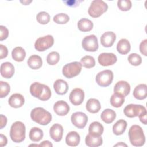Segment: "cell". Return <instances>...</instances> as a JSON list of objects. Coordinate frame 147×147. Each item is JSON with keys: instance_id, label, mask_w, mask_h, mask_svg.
Instances as JSON below:
<instances>
[{"instance_id": "cell-1", "label": "cell", "mask_w": 147, "mask_h": 147, "mask_svg": "<svg viewBox=\"0 0 147 147\" xmlns=\"http://www.w3.org/2000/svg\"><path fill=\"white\" fill-rule=\"evenodd\" d=\"M30 94L42 101H46L51 96V91L49 87L39 82H34L30 86Z\"/></svg>"}, {"instance_id": "cell-2", "label": "cell", "mask_w": 147, "mask_h": 147, "mask_svg": "<svg viewBox=\"0 0 147 147\" xmlns=\"http://www.w3.org/2000/svg\"><path fill=\"white\" fill-rule=\"evenodd\" d=\"M129 137L131 144L134 146H142L145 142V136L141 126L132 125L129 130Z\"/></svg>"}, {"instance_id": "cell-3", "label": "cell", "mask_w": 147, "mask_h": 147, "mask_svg": "<svg viewBox=\"0 0 147 147\" xmlns=\"http://www.w3.org/2000/svg\"><path fill=\"white\" fill-rule=\"evenodd\" d=\"M30 117L34 122L41 125H47L52 121L51 114L41 107L34 108L30 112Z\"/></svg>"}, {"instance_id": "cell-4", "label": "cell", "mask_w": 147, "mask_h": 147, "mask_svg": "<svg viewBox=\"0 0 147 147\" xmlns=\"http://www.w3.org/2000/svg\"><path fill=\"white\" fill-rule=\"evenodd\" d=\"M25 126L21 121L14 122L10 128V136L11 140L16 143L22 142L25 138Z\"/></svg>"}, {"instance_id": "cell-5", "label": "cell", "mask_w": 147, "mask_h": 147, "mask_svg": "<svg viewBox=\"0 0 147 147\" xmlns=\"http://www.w3.org/2000/svg\"><path fill=\"white\" fill-rule=\"evenodd\" d=\"M108 6L104 1L102 0H94L91 3L88 10V13L91 17L97 18L106 12Z\"/></svg>"}, {"instance_id": "cell-6", "label": "cell", "mask_w": 147, "mask_h": 147, "mask_svg": "<svg viewBox=\"0 0 147 147\" xmlns=\"http://www.w3.org/2000/svg\"><path fill=\"white\" fill-rule=\"evenodd\" d=\"M82 65L78 61H74L65 64L62 69L63 75L67 78H72L78 75L82 71Z\"/></svg>"}, {"instance_id": "cell-7", "label": "cell", "mask_w": 147, "mask_h": 147, "mask_svg": "<svg viewBox=\"0 0 147 147\" xmlns=\"http://www.w3.org/2000/svg\"><path fill=\"white\" fill-rule=\"evenodd\" d=\"M113 78V72L111 70L106 69L99 72L96 76L95 80L99 86L107 87L112 83Z\"/></svg>"}, {"instance_id": "cell-8", "label": "cell", "mask_w": 147, "mask_h": 147, "mask_svg": "<svg viewBox=\"0 0 147 147\" xmlns=\"http://www.w3.org/2000/svg\"><path fill=\"white\" fill-rule=\"evenodd\" d=\"M54 44V38L51 35L39 37L34 43L35 49L39 52H43L51 48Z\"/></svg>"}, {"instance_id": "cell-9", "label": "cell", "mask_w": 147, "mask_h": 147, "mask_svg": "<svg viewBox=\"0 0 147 147\" xmlns=\"http://www.w3.org/2000/svg\"><path fill=\"white\" fill-rule=\"evenodd\" d=\"M83 48L88 52H95L98 49V42L96 36L91 34L84 37L82 42Z\"/></svg>"}, {"instance_id": "cell-10", "label": "cell", "mask_w": 147, "mask_h": 147, "mask_svg": "<svg viewBox=\"0 0 147 147\" xmlns=\"http://www.w3.org/2000/svg\"><path fill=\"white\" fill-rule=\"evenodd\" d=\"M145 111H146V109L142 105L129 104L124 108L123 113L129 118H134Z\"/></svg>"}, {"instance_id": "cell-11", "label": "cell", "mask_w": 147, "mask_h": 147, "mask_svg": "<svg viewBox=\"0 0 147 147\" xmlns=\"http://www.w3.org/2000/svg\"><path fill=\"white\" fill-rule=\"evenodd\" d=\"M71 119L72 124L75 127L78 129H83L88 122V117L85 113L78 111L72 114Z\"/></svg>"}, {"instance_id": "cell-12", "label": "cell", "mask_w": 147, "mask_h": 147, "mask_svg": "<svg viewBox=\"0 0 147 147\" xmlns=\"http://www.w3.org/2000/svg\"><path fill=\"white\" fill-rule=\"evenodd\" d=\"M98 62L102 66L106 67L112 65L117 60V57L113 53H102L98 57Z\"/></svg>"}, {"instance_id": "cell-13", "label": "cell", "mask_w": 147, "mask_h": 147, "mask_svg": "<svg viewBox=\"0 0 147 147\" xmlns=\"http://www.w3.org/2000/svg\"><path fill=\"white\" fill-rule=\"evenodd\" d=\"M84 99V92L83 90L76 88L72 90L69 94V100L75 106H78L82 103Z\"/></svg>"}, {"instance_id": "cell-14", "label": "cell", "mask_w": 147, "mask_h": 147, "mask_svg": "<svg viewBox=\"0 0 147 147\" xmlns=\"http://www.w3.org/2000/svg\"><path fill=\"white\" fill-rule=\"evenodd\" d=\"M63 127L59 124H53L49 129V136L55 142H59L61 140L63 135Z\"/></svg>"}, {"instance_id": "cell-15", "label": "cell", "mask_w": 147, "mask_h": 147, "mask_svg": "<svg viewBox=\"0 0 147 147\" xmlns=\"http://www.w3.org/2000/svg\"><path fill=\"white\" fill-rule=\"evenodd\" d=\"M130 91V86L126 81L120 80L115 84L114 92L122 95L124 97L127 96Z\"/></svg>"}, {"instance_id": "cell-16", "label": "cell", "mask_w": 147, "mask_h": 147, "mask_svg": "<svg viewBox=\"0 0 147 147\" xmlns=\"http://www.w3.org/2000/svg\"><path fill=\"white\" fill-rule=\"evenodd\" d=\"M69 106L64 100H59L53 105V110L55 113L60 116H64L69 111Z\"/></svg>"}, {"instance_id": "cell-17", "label": "cell", "mask_w": 147, "mask_h": 147, "mask_svg": "<svg viewBox=\"0 0 147 147\" xmlns=\"http://www.w3.org/2000/svg\"><path fill=\"white\" fill-rule=\"evenodd\" d=\"M1 75L6 79L11 78L14 74V67L12 63L10 62H5L1 65Z\"/></svg>"}, {"instance_id": "cell-18", "label": "cell", "mask_w": 147, "mask_h": 147, "mask_svg": "<svg viewBox=\"0 0 147 147\" xmlns=\"http://www.w3.org/2000/svg\"><path fill=\"white\" fill-rule=\"evenodd\" d=\"M116 40V35L113 32H105L100 37V43L104 47H110Z\"/></svg>"}, {"instance_id": "cell-19", "label": "cell", "mask_w": 147, "mask_h": 147, "mask_svg": "<svg viewBox=\"0 0 147 147\" xmlns=\"http://www.w3.org/2000/svg\"><path fill=\"white\" fill-rule=\"evenodd\" d=\"M9 105L14 108H19L22 106L25 103V99L23 95L16 93L10 96L8 100Z\"/></svg>"}, {"instance_id": "cell-20", "label": "cell", "mask_w": 147, "mask_h": 147, "mask_svg": "<svg viewBox=\"0 0 147 147\" xmlns=\"http://www.w3.org/2000/svg\"><path fill=\"white\" fill-rule=\"evenodd\" d=\"M53 88L58 95H64L68 91V85L66 81L59 79L54 82Z\"/></svg>"}, {"instance_id": "cell-21", "label": "cell", "mask_w": 147, "mask_h": 147, "mask_svg": "<svg viewBox=\"0 0 147 147\" xmlns=\"http://www.w3.org/2000/svg\"><path fill=\"white\" fill-rule=\"evenodd\" d=\"M133 96L138 100H143L147 96V86L145 84L137 85L133 90Z\"/></svg>"}, {"instance_id": "cell-22", "label": "cell", "mask_w": 147, "mask_h": 147, "mask_svg": "<svg viewBox=\"0 0 147 147\" xmlns=\"http://www.w3.org/2000/svg\"><path fill=\"white\" fill-rule=\"evenodd\" d=\"M80 137L79 134L75 131L69 132L65 137V142L70 146H76L79 144Z\"/></svg>"}, {"instance_id": "cell-23", "label": "cell", "mask_w": 147, "mask_h": 147, "mask_svg": "<svg viewBox=\"0 0 147 147\" xmlns=\"http://www.w3.org/2000/svg\"><path fill=\"white\" fill-rule=\"evenodd\" d=\"M104 127L99 122L95 121L92 122L88 127V134L94 136H101L103 133Z\"/></svg>"}, {"instance_id": "cell-24", "label": "cell", "mask_w": 147, "mask_h": 147, "mask_svg": "<svg viewBox=\"0 0 147 147\" xmlns=\"http://www.w3.org/2000/svg\"><path fill=\"white\" fill-rule=\"evenodd\" d=\"M85 143L89 147H98L102 145L103 139L101 136H94L88 134L86 136Z\"/></svg>"}, {"instance_id": "cell-25", "label": "cell", "mask_w": 147, "mask_h": 147, "mask_svg": "<svg viewBox=\"0 0 147 147\" xmlns=\"http://www.w3.org/2000/svg\"><path fill=\"white\" fill-rule=\"evenodd\" d=\"M87 110L91 113H96L99 111L101 106L99 101L95 98L89 99L86 105Z\"/></svg>"}, {"instance_id": "cell-26", "label": "cell", "mask_w": 147, "mask_h": 147, "mask_svg": "<svg viewBox=\"0 0 147 147\" xmlns=\"http://www.w3.org/2000/svg\"><path fill=\"white\" fill-rule=\"evenodd\" d=\"M131 48V45L129 40L126 38L121 39L117 45V50L121 55L127 54Z\"/></svg>"}, {"instance_id": "cell-27", "label": "cell", "mask_w": 147, "mask_h": 147, "mask_svg": "<svg viewBox=\"0 0 147 147\" xmlns=\"http://www.w3.org/2000/svg\"><path fill=\"white\" fill-rule=\"evenodd\" d=\"M27 63L28 66L32 69H38L41 67L42 60L40 56L33 55L29 57Z\"/></svg>"}, {"instance_id": "cell-28", "label": "cell", "mask_w": 147, "mask_h": 147, "mask_svg": "<svg viewBox=\"0 0 147 147\" xmlns=\"http://www.w3.org/2000/svg\"><path fill=\"white\" fill-rule=\"evenodd\" d=\"M78 29L83 32H87L91 31L93 28V22L89 19L83 18L80 19L77 24Z\"/></svg>"}, {"instance_id": "cell-29", "label": "cell", "mask_w": 147, "mask_h": 147, "mask_svg": "<svg viewBox=\"0 0 147 147\" xmlns=\"http://www.w3.org/2000/svg\"><path fill=\"white\" fill-rule=\"evenodd\" d=\"M101 119L106 123L109 124L112 123L116 118L115 112L110 109L104 110L100 115Z\"/></svg>"}, {"instance_id": "cell-30", "label": "cell", "mask_w": 147, "mask_h": 147, "mask_svg": "<svg viewBox=\"0 0 147 147\" xmlns=\"http://www.w3.org/2000/svg\"><path fill=\"white\" fill-rule=\"evenodd\" d=\"M127 125V122L124 119L117 121L113 126V133L117 136L122 134L126 130Z\"/></svg>"}, {"instance_id": "cell-31", "label": "cell", "mask_w": 147, "mask_h": 147, "mask_svg": "<svg viewBox=\"0 0 147 147\" xmlns=\"http://www.w3.org/2000/svg\"><path fill=\"white\" fill-rule=\"evenodd\" d=\"M11 56L13 60L16 61L21 62L26 56V52L25 49L21 47H16L13 49Z\"/></svg>"}, {"instance_id": "cell-32", "label": "cell", "mask_w": 147, "mask_h": 147, "mask_svg": "<svg viewBox=\"0 0 147 147\" xmlns=\"http://www.w3.org/2000/svg\"><path fill=\"white\" fill-rule=\"evenodd\" d=\"M43 131L39 127H32L29 134V137L30 140L33 142H38L43 137Z\"/></svg>"}, {"instance_id": "cell-33", "label": "cell", "mask_w": 147, "mask_h": 147, "mask_svg": "<svg viewBox=\"0 0 147 147\" xmlns=\"http://www.w3.org/2000/svg\"><path fill=\"white\" fill-rule=\"evenodd\" d=\"M124 102L125 97L120 94L114 92L110 98V104L114 107L117 108L121 107Z\"/></svg>"}, {"instance_id": "cell-34", "label": "cell", "mask_w": 147, "mask_h": 147, "mask_svg": "<svg viewBox=\"0 0 147 147\" xmlns=\"http://www.w3.org/2000/svg\"><path fill=\"white\" fill-rule=\"evenodd\" d=\"M82 65L86 68H91L95 65V59L91 56H85L80 59Z\"/></svg>"}, {"instance_id": "cell-35", "label": "cell", "mask_w": 147, "mask_h": 147, "mask_svg": "<svg viewBox=\"0 0 147 147\" xmlns=\"http://www.w3.org/2000/svg\"><path fill=\"white\" fill-rule=\"evenodd\" d=\"M60 60V55L57 52L53 51L48 53L47 56V62L51 65L56 64Z\"/></svg>"}, {"instance_id": "cell-36", "label": "cell", "mask_w": 147, "mask_h": 147, "mask_svg": "<svg viewBox=\"0 0 147 147\" xmlns=\"http://www.w3.org/2000/svg\"><path fill=\"white\" fill-rule=\"evenodd\" d=\"M53 21L57 24H65L69 20V16L65 13H59L56 14L53 18Z\"/></svg>"}, {"instance_id": "cell-37", "label": "cell", "mask_w": 147, "mask_h": 147, "mask_svg": "<svg viewBox=\"0 0 147 147\" xmlns=\"http://www.w3.org/2000/svg\"><path fill=\"white\" fill-rule=\"evenodd\" d=\"M129 63L134 66L140 65L142 63V58L138 54L132 53L130 54L127 57Z\"/></svg>"}, {"instance_id": "cell-38", "label": "cell", "mask_w": 147, "mask_h": 147, "mask_svg": "<svg viewBox=\"0 0 147 147\" xmlns=\"http://www.w3.org/2000/svg\"><path fill=\"white\" fill-rule=\"evenodd\" d=\"M36 20L40 24L45 25L49 22L50 16L47 12L41 11L37 14Z\"/></svg>"}, {"instance_id": "cell-39", "label": "cell", "mask_w": 147, "mask_h": 147, "mask_svg": "<svg viewBox=\"0 0 147 147\" xmlns=\"http://www.w3.org/2000/svg\"><path fill=\"white\" fill-rule=\"evenodd\" d=\"M10 87L8 83L3 81L0 82V98L6 97L10 92Z\"/></svg>"}, {"instance_id": "cell-40", "label": "cell", "mask_w": 147, "mask_h": 147, "mask_svg": "<svg viewBox=\"0 0 147 147\" xmlns=\"http://www.w3.org/2000/svg\"><path fill=\"white\" fill-rule=\"evenodd\" d=\"M117 6L121 11H126L131 9L132 3L130 0H118Z\"/></svg>"}, {"instance_id": "cell-41", "label": "cell", "mask_w": 147, "mask_h": 147, "mask_svg": "<svg viewBox=\"0 0 147 147\" xmlns=\"http://www.w3.org/2000/svg\"><path fill=\"white\" fill-rule=\"evenodd\" d=\"M9 30L7 28L3 25L0 26V41H3L7 38Z\"/></svg>"}, {"instance_id": "cell-42", "label": "cell", "mask_w": 147, "mask_h": 147, "mask_svg": "<svg viewBox=\"0 0 147 147\" xmlns=\"http://www.w3.org/2000/svg\"><path fill=\"white\" fill-rule=\"evenodd\" d=\"M146 47H147V39H145L143 40L140 44V51L141 54L144 56H147V51H146Z\"/></svg>"}, {"instance_id": "cell-43", "label": "cell", "mask_w": 147, "mask_h": 147, "mask_svg": "<svg viewBox=\"0 0 147 147\" xmlns=\"http://www.w3.org/2000/svg\"><path fill=\"white\" fill-rule=\"evenodd\" d=\"M8 55V49L7 47L2 44H0V59H2L7 57Z\"/></svg>"}, {"instance_id": "cell-44", "label": "cell", "mask_w": 147, "mask_h": 147, "mask_svg": "<svg viewBox=\"0 0 147 147\" xmlns=\"http://www.w3.org/2000/svg\"><path fill=\"white\" fill-rule=\"evenodd\" d=\"M138 118L140 121L144 124L146 125L147 123V113L146 111L142 112L138 115Z\"/></svg>"}, {"instance_id": "cell-45", "label": "cell", "mask_w": 147, "mask_h": 147, "mask_svg": "<svg viewBox=\"0 0 147 147\" xmlns=\"http://www.w3.org/2000/svg\"><path fill=\"white\" fill-rule=\"evenodd\" d=\"M7 143V139L6 137L3 134H0V146L1 147L6 146Z\"/></svg>"}, {"instance_id": "cell-46", "label": "cell", "mask_w": 147, "mask_h": 147, "mask_svg": "<svg viewBox=\"0 0 147 147\" xmlns=\"http://www.w3.org/2000/svg\"><path fill=\"white\" fill-rule=\"evenodd\" d=\"M7 123V118L6 116H5L3 114H1V126L0 129H2L6 125Z\"/></svg>"}, {"instance_id": "cell-47", "label": "cell", "mask_w": 147, "mask_h": 147, "mask_svg": "<svg viewBox=\"0 0 147 147\" xmlns=\"http://www.w3.org/2000/svg\"><path fill=\"white\" fill-rule=\"evenodd\" d=\"M52 146H53L52 144L48 140L44 141L39 144V146H51V147H52Z\"/></svg>"}, {"instance_id": "cell-48", "label": "cell", "mask_w": 147, "mask_h": 147, "mask_svg": "<svg viewBox=\"0 0 147 147\" xmlns=\"http://www.w3.org/2000/svg\"><path fill=\"white\" fill-rule=\"evenodd\" d=\"M114 146H127V145L122 142H118L117 144L114 145Z\"/></svg>"}, {"instance_id": "cell-49", "label": "cell", "mask_w": 147, "mask_h": 147, "mask_svg": "<svg viewBox=\"0 0 147 147\" xmlns=\"http://www.w3.org/2000/svg\"><path fill=\"white\" fill-rule=\"evenodd\" d=\"M32 1H20L21 3H22V4H24V5H29L30 2H32Z\"/></svg>"}, {"instance_id": "cell-50", "label": "cell", "mask_w": 147, "mask_h": 147, "mask_svg": "<svg viewBox=\"0 0 147 147\" xmlns=\"http://www.w3.org/2000/svg\"><path fill=\"white\" fill-rule=\"evenodd\" d=\"M39 146V145H37V144H31V145H29V146Z\"/></svg>"}]
</instances>
